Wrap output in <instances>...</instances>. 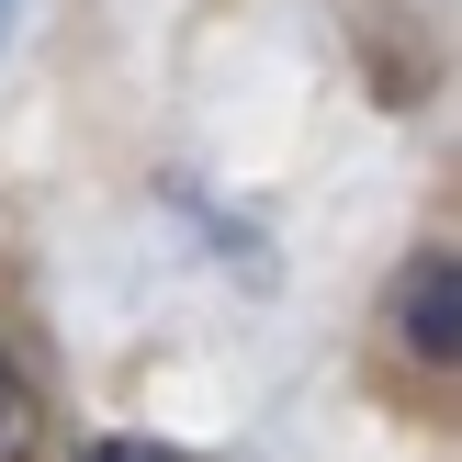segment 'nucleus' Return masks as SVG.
I'll list each match as a JSON object with an SVG mask.
<instances>
[{
    "mask_svg": "<svg viewBox=\"0 0 462 462\" xmlns=\"http://www.w3.org/2000/svg\"><path fill=\"white\" fill-rule=\"evenodd\" d=\"M79 462H192V451H158V440H90Z\"/></svg>",
    "mask_w": 462,
    "mask_h": 462,
    "instance_id": "3",
    "label": "nucleus"
},
{
    "mask_svg": "<svg viewBox=\"0 0 462 462\" xmlns=\"http://www.w3.org/2000/svg\"><path fill=\"white\" fill-rule=\"evenodd\" d=\"M34 429H45V406H34V383H23V361L0 350V462L34 451Z\"/></svg>",
    "mask_w": 462,
    "mask_h": 462,
    "instance_id": "2",
    "label": "nucleus"
},
{
    "mask_svg": "<svg viewBox=\"0 0 462 462\" xmlns=\"http://www.w3.org/2000/svg\"><path fill=\"white\" fill-rule=\"evenodd\" d=\"M395 338H406V361H462V271L429 248L418 271H406V293H395Z\"/></svg>",
    "mask_w": 462,
    "mask_h": 462,
    "instance_id": "1",
    "label": "nucleus"
}]
</instances>
